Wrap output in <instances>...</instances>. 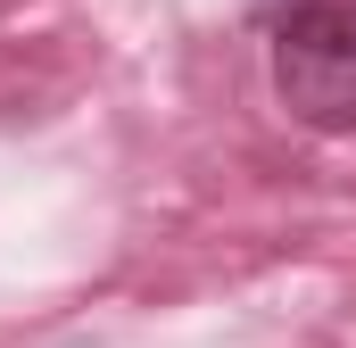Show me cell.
Wrapping results in <instances>:
<instances>
[{
  "mask_svg": "<svg viewBox=\"0 0 356 348\" xmlns=\"http://www.w3.org/2000/svg\"><path fill=\"white\" fill-rule=\"evenodd\" d=\"M67 348H91V340H67Z\"/></svg>",
  "mask_w": 356,
  "mask_h": 348,
  "instance_id": "cell-2",
  "label": "cell"
},
{
  "mask_svg": "<svg viewBox=\"0 0 356 348\" xmlns=\"http://www.w3.org/2000/svg\"><path fill=\"white\" fill-rule=\"evenodd\" d=\"M273 91L298 125H356V0H266Z\"/></svg>",
  "mask_w": 356,
  "mask_h": 348,
  "instance_id": "cell-1",
  "label": "cell"
}]
</instances>
